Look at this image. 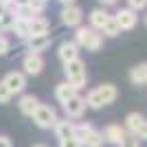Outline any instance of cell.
<instances>
[{
    "instance_id": "17",
    "label": "cell",
    "mask_w": 147,
    "mask_h": 147,
    "mask_svg": "<svg viewBox=\"0 0 147 147\" xmlns=\"http://www.w3.org/2000/svg\"><path fill=\"white\" fill-rule=\"evenodd\" d=\"M37 105H40V99H37L35 94H22L20 101H18V108H20V112H22L24 117H31V114L35 112Z\"/></svg>"
},
{
    "instance_id": "19",
    "label": "cell",
    "mask_w": 147,
    "mask_h": 147,
    "mask_svg": "<svg viewBox=\"0 0 147 147\" xmlns=\"http://www.w3.org/2000/svg\"><path fill=\"white\" fill-rule=\"evenodd\" d=\"M88 20H90V26H92V29L101 33L103 24L108 22V20H110V13L105 11V9H92L90 16H88Z\"/></svg>"
},
{
    "instance_id": "25",
    "label": "cell",
    "mask_w": 147,
    "mask_h": 147,
    "mask_svg": "<svg viewBox=\"0 0 147 147\" xmlns=\"http://www.w3.org/2000/svg\"><path fill=\"white\" fill-rule=\"evenodd\" d=\"M147 7V0H127V9H132V11H143Z\"/></svg>"
},
{
    "instance_id": "30",
    "label": "cell",
    "mask_w": 147,
    "mask_h": 147,
    "mask_svg": "<svg viewBox=\"0 0 147 147\" xmlns=\"http://www.w3.org/2000/svg\"><path fill=\"white\" fill-rule=\"evenodd\" d=\"M119 147H141V141H138V138H134V136H127V138H125Z\"/></svg>"
},
{
    "instance_id": "38",
    "label": "cell",
    "mask_w": 147,
    "mask_h": 147,
    "mask_svg": "<svg viewBox=\"0 0 147 147\" xmlns=\"http://www.w3.org/2000/svg\"><path fill=\"white\" fill-rule=\"evenodd\" d=\"M145 26H147V16H145Z\"/></svg>"
},
{
    "instance_id": "24",
    "label": "cell",
    "mask_w": 147,
    "mask_h": 147,
    "mask_svg": "<svg viewBox=\"0 0 147 147\" xmlns=\"http://www.w3.org/2000/svg\"><path fill=\"white\" fill-rule=\"evenodd\" d=\"M13 13H16V18H18V20H26V22H29V20H33V18L37 16V13L33 11V9H31L29 5L16 7V9H13Z\"/></svg>"
},
{
    "instance_id": "32",
    "label": "cell",
    "mask_w": 147,
    "mask_h": 147,
    "mask_svg": "<svg viewBox=\"0 0 147 147\" xmlns=\"http://www.w3.org/2000/svg\"><path fill=\"white\" fill-rule=\"evenodd\" d=\"M99 2H101L103 7H112V5H117L119 0H99Z\"/></svg>"
},
{
    "instance_id": "15",
    "label": "cell",
    "mask_w": 147,
    "mask_h": 147,
    "mask_svg": "<svg viewBox=\"0 0 147 147\" xmlns=\"http://www.w3.org/2000/svg\"><path fill=\"white\" fill-rule=\"evenodd\" d=\"M53 132H55V138H57V141L70 138V136H75V123L70 121V119H57Z\"/></svg>"
},
{
    "instance_id": "26",
    "label": "cell",
    "mask_w": 147,
    "mask_h": 147,
    "mask_svg": "<svg viewBox=\"0 0 147 147\" xmlns=\"http://www.w3.org/2000/svg\"><path fill=\"white\" fill-rule=\"evenodd\" d=\"M11 92H9V88L5 86V81H0V103H9L11 101Z\"/></svg>"
},
{
    "instance_id": "13",
    "label": "cell",
    "mask_w": 147,
    "mask_h": 147,
    "mask_svg": "<svg viewBox=\"0 0 147 147\" xmlns=\"http://www.w3.org/2000/svg\"><path fill=\"white\" fill-rule=\"evenodd\" d=\"M51 44H53V35H51V33H46V35H33V37L26 40L29 53H37V55H42Z\"/></svg>"
},
{
    "instance_id": "37",
    "label": "cell",
    "mask_w": 147,
    "mask_h": 147,
    "mask_svg": "<svg viewBox=\"0 0 147 147\" xmlns=\"http://www.w3.org/2000/svg\"><path fill=\"white\" fill-rule=\"evenodd\" d=\"M33 147H49V145H44V143H37V145H33Z\"/></svg>"
},
{
    "instance_id": "36",
    "label": "cell",
    "mask_w": 147,
    "mask_h": 147,
    "mask_svg": "<svg viewBox=\"0 0 147 147\" xmlns=\"http://www.w3.org/2000/svg\"><path fill=\"white\" fill-rule=\"evenodd\" d=\"M5 11H9V7H5V5H2V2H0V16H2V13H5Z\"/></svg>"
},
{
    "instance_id": "2",
    "label": "cell",
    "mask_w": 147,
    "mask_h": 147,
    "mask_svg": "<svg viewBox=\"0 0 147 147\" xmlns=\"http://www.w3.org/2000/svg\"><path fill=\"white\" fill-rule=\"evenodd\" d=\"M79 49H86V51H92V53H97V51L103 49V35L94 31L92 26H77L75 29V40H73Z\"/></svg>"
},
{
    "instance_id": "5",
    "label": "cell",
    "mask_w": 147,
    "mask_h": 147,
    "mask_svg": "<svg viewBox=\"0 0 147 147\" xmlns=\"http://www.w3.org/2000/svg\"><path fill=\"white\" fill-rule=\"evenodd\" d=\"M125 132L127 136H134L138 141H147V119L138 112H129L125 117Z\"/></svg>"
},
{
    "instance_id": "10",
    "label": "cell",
    "mask_w": 147,
    "mask_h": 147,
    "mask_svg": "<svg viewBox=\"0 0 147 147\" xmlns=\"http://www.w3.org/2000/svg\"><path fill=\"white\" fill-rule=\"evenodd\" d=\"M105 138V143H112V145H121L125 138H127V132H125V127L123 125H117V123H110V125H105V129L101 132Z\"/></svg>"
},
{
    "instance_id": "11",
    "label": "cell",
    "mask_w": 147,
    "mask_h": 147,
    "mask_svg": "<svg viewBox=\"0 0 147 147\" xmlns=\"http://www.w3.org/2000/svg\"><path fill=\"white\" fill-rule=\"evenodd\" d=\"M114 20L119 22L121 31H132L136 26V22H138V13L125 7V9H119V11L114 13Z\"/></svg>"
},
{
    "instance_id": "34",
    "label": "cell",
    "mask_w": 147,
    "mask_h": 147,
    "mask_svg": "<svg viewBox=\"0 0 147 147\" xmlns=\"http://www.w3.org/2000/svg\"><path fill=\"white\" fill-rule=\"evenodd\" d=\"M0 2H2V5H5V7H9V9H11V7H13V0H0Z\"/></svg>"
},
{
    "instance_id": "12",
    "label": "cell",
    "mask_w": 147,
    "mask_h": 147,
    "mask_svg": "<svg viewBox=\"0 0 147 147\" xmlns=\"http://www.w3.org/2000/svg\"><path fill=\"white\" fill-rule=\"evenodd\" d=\"M2 81H5V86L9 88L11 94H20V92L24 90V86H26V75L20 73V70H13V73H9Z\"/></svg>"
},
{
    "instance_id": "39",
    "label": "cell",
    "mask_w": 147,
    "mask_h": 147,
    "mask_svg": "<svg viewBox=\"0 0 147 147\" xmlns=\"http://www.w3.org/2000/svg\"><path fill=\"white\" fill-rule=\"evenodd\" d=\"M44 2H46V0H44Z\"/></svg>"
},
{
    "instance_id": "35",
    "label": "cell",
    "mask_w": 147,
    "mask_h": 147,
    "mask_svg": "<svg viewBox=\"0 0 147 147\" xmlns=\"http://www.w3.org/2000/svg\"><path fill=\"white\" fill-rule=\"evenodd\" d=\"M61 7H66V5H75V0H59Z\"/></svg>"
},
{
    "instance_id": "22",
    "label": "cell",
    "mask_w": 147,
    "mask_h": 147,
    "mask_svg": "<svg viewBox=\"0 0 147 147\" xmlns=\"http://www.w3.org/2000/svg\"><path fill=\"white\" fill-rule=\"evenodd\" d=\"M101 35H103V37H117V35H121V26H119V22L114 20V16H110V20L103 24Z\"/></svg>"
},
{
    "instance_id": "31",
    "label": "cell",
    "mask_w": 147,
    "mask_h": 147,
    "mask_svg": "<svg viewBox=\"0 0 147 147\" xmlns=\"http://www.w3.org/2000/svg\"><path fill=\"white\" fill-rule=\"evenodd\" d=\"M0 147H13L11 141H9V136H0Z\"/></svg>"
},
{
    "instance_id": "28",
    "label": "cell",
    "mask_w": 147,
    "mask_h": 147,
    "mask_svg": "<svg viewBox=\"0 0 147 147\" xmlns=\"http://www.w3.org/2000/svg\"><path fill=\"white\" fill-rule=\"evenodd\" d=\"M59 143V147H81V143L75 138V136H70V138H64V141H57Z\"/></svg>"
},
{
    "instance_id": "29",
    "label": "cell",
    "mask_w": 147,
    "mask_h": 147,
    "mask_svg": "<svg viewBox=\"0 0 147 147\" xmlns=\"http://www.w3.org/2000/svg\"><path fill=\"white\" fill-rule=\"evenodd\" d=\"M9 49H11V44H9V40H7L2 33H0V57L2 55H7L9 53Z\"/></svg>"
},
{
    "instance_id": "4",
    "label": "cell",
    "mask_w": 147,
    "mask_h": 147,
    "mask_svg": "<svg viewBox=\"0 0 147 147\" xmlns=\"http://www.w3.org/2000/svg\"><path fill=\"white\" fill-rule=\"evenodd\" d=\"M64 75H66V81L75 90H81V88H86L88 84V70H86V64L81 59H73L64 64Z\"/></svg>"
},
{
    "instance_id": "8",
    "label": "cell",
    "mask_w": 147,
    "mask_h": 147,
    "mask_svg": "<svg viewBox=\"0 0 147 147\" xmlns=\"http://www.w3.org/2000/svg\"><path fill=\"white\" fill-rule=\"evenodd\" d=\"M61 108H64V114H66V119H81L84 117V112H86V99L79 97V94H75L73 99H68L66 103H61Z\"/></svg>"
},
{
    "instance_id": "27",
    "label": "cell",
    "mask_w": 147,
    "mask_h": 147,
    "mask_svg": "<svg viewBox=\"0 0 147 147\" xmlns=\"http://www.w3.org/2000/svg\"><path fill=\"white\" fill-rule=\"evenodd\" d=\"M29 7H31V9H33V11L37 13V16H40V13L44 11V7H46V2H44V0H29Z\"/></svg>"
},
{
    "instance_id": "23",
    "label": "cell",
    "mask_w": 147,
    "mask_h": 147,
    "mask_svg": "<svg viewBox=\"0 0 147 147\" xmlns=\"http://www.w3.org/2000/svg\"><path fill=\"white\" fill-rule=\"evenodd\" d=\"M13 22H16V13H13V7H11L9 11H5L0 16V33H2V31H11Z\"/></svg>"
},
{
    "instance_id": "21",
    "label": "cell",
    "mask_w": 147,
    "mask_h": 147,
    "mask_svg": "<svg viewBox=\"0 0 147 147\" xmlns=\"http://www.w3.org/2000/svg\"><path fill=\"white\" fill-rule=\"evenodd\" d=\"M11 33L18 37V40L26 42V40L31 37V33H29V22H26V20H18V18H16V22H13V26H11Z\"/></svg>"
},
{
    "instance_id": "6",
    "label": "cell",
    "mask_w": 147,
    "mask_h": 147,
    "mask_svg": "<svg viewBox=\"0 0 147 147\" xmlns=\"http://www.w3.org/2000/svg\"><path fill=\"white\" fill-rule=\"evenodd\" d=\"M31 119H33V123H35L37 127L42 129H53L57 123V112L53 105H46V103H40L35 108V112L31 114Z\"/></svg>"
},
{
    "instance_id": "33",
    "label": "cell",
    "mask_w": 147,
    "mask_h": 147,
    "mask_svg": "<svg viewBox=\"0 0 147 147\" xmlns=\"http://www.w3.org/2000/svg\"><path fill=\"white\" fill-rule=\"evenodd\" d=\"M22 5H29V0H13V9H16V7H22Z\"/></svg>"
},
{
    "instance_id": "9",
    "label": "cell",
    "mask_w": 147,
    "mask_h": 147,
    "mask_svg": "<svg viewBox=\"0 0 147 147\" xmlns=\"http://www.w3.org/2000/svg\"><path fill=\"white\" fill-rule=\"evenodd\" d=\"M22 73L24 75H31V77H35V75H40L44 70V57L37 55V53H29V55L22 59Z\"/></svg>"
},
{
    "instance_id": "16",
    "label": "cell",
    "mask_w": 147,
    "mask_h": 147,
    "mask_svg": "<svg viewBox=\"0 0 147 147\" xmlns=\"http://www.w3.org/2000/svg\"><path fill=\"white\" fill-rule=\"evenodd\" d=\"M29 33H31V37L46 35V33H51V22L46 18H42V16H35L33 20H29Z\"/></svg>"
},
{
    "instance_id": "14",
    "label": "cell",
    "mask_w": 147,
    "mask_h": 147,
    "mask_svg": "<svg viewBox=\"0 0 147 147\" xmlns=\"http://www.w3.org/2000/svg\"><path fill=\"white\" fill-rule=\"evenodd\" d=\"M57 55H59V59L64 64H68V61H73V59H79V46L73 40H64L59 44V49H57Z\"/></svg>"
},
{
    "instance_id": "18",
    "label": "cell",
    "mask_w": 147,
    "mask_h": 147,
    "mask_svg": "<svg viewBox=\"0 0 147 147\" xmlns=\"http://www.w3.org/2000/svg\"><path fill=\"white\" fill-rule=\"evenodd\" d=\"M129 81L134 86H147V61L136 64L132 70H129Z\"/></svg>"
},
{
    "instance_id": "1",
    "label": "cell",
    "mask_w": 147,
    "mask_h": 147,
    "mask_svg": "<svg viewBox=\"0 0 147 147\" xmlns=\"http://www.w3.org/2000/svg\"><path fill=\"white\" fill-rule=\"evenodd\" d=\"M117 97H119V90H117L114 84H101V86L92 88V90L88 92L86 105L92 108V110H101V108H105V105L114 103Z\"/></svg>"
},
{
    "instance_id": "20",
    "label": "cell",
    "mask_w": 147,
    "mask_h": 147,
    "mask_svg": "<svg viewBox=\"0 0 147 147\" xmlns=\"http://www.w3.org/2000/svg\"><path fill=\"white\" fill-rule=\"evenodd\" d=\"M75 94H77V90H75L68 81H61V84L55 86V99L59 101V103H66L68 99H73Z\"/></svg>"
},
{
    "instance_id": "7",
    "label": "cell",
    "mask_w": 147,
    "mask_h": 147,
    "mask_svg": "<svg viewBox=\"0 0 147 147\" xmlns=\"http://www.w3.org/2000/svg\"><path fill=\"white\" fill-rule=\"evenodd\" d=\"M59 20H61V24L68 26V29H77V26H81L84 11L77 5H66V7H61V11H59Z\"/></svg>"
},
{
    "instance_id": "3",
    "label": "cell",
    "mask_w": 147,
    "mask_h": 147,
    "mask_svg": "<svg viewBox=\"0 0 147 147\" xmlns=\"http://www.w3.org/2000/svg\"><path fill=\"white\" fill-rule=\"evenodd\" d=\"M75 138L81 143V147H103V134L94 129L90 123H75Z\"/></svg>"
}]
</instances>
